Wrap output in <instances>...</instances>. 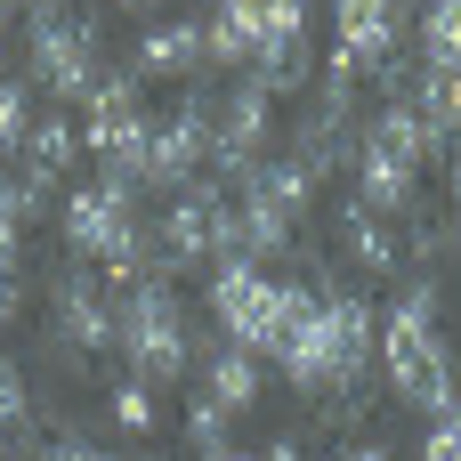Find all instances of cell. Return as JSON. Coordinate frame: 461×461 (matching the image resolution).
Instances as JSON below:
<instances>
[{
	"label": "cell",
	"instance_id": "1",
	"mask_svg": "<svg viewBox=\"0 0 461 461\" xmlns=\"http://www.w3.org/2000/svg\"><path fill=\"white\" fill-rule=\"evenodd\" d=\"M276 373L292 381V397L332 405L340 421L365 405L373 373H381V308L357 284H324L308 300V316L292 324V340L276 348Z\"/></svg>",
	"mask_w": 461,
	"mask_h": 461
},
{
	"label": "cell",
	"instance_id": "2",
	"mask_svg": "<svg viewBox=\"0 0 461 461\" xmlns=\"http://www.w3.org/2000/svg\"><path fill=\"white\" fill-rule=\"evenodd\" d=\"M381 381H389V397H397L405 413H421V421H438L461 397L438 276H413V284L389 292V308H381Z\"/></svg>",
	"mask_w": 461,
	"mask_h": 461
},
{
	"label": "cell",
	"instance_id": "3",
	"mask_svg": "<svg viewBox=\"0 0 461 461\" xmlns=\"http://www.w3.org/2000/svg\"><path fill=\"white\" fill-rule=\"evenodd\" d=\"M438 162V138L421 130L413 97H381L373 113H357V146H348V203H365L373 219H413L421 211V170Z\"/></svg>",
	"mask_w": 461,
	"mask_h": 461
},
{
	"label": "cell",
	"instance_id": "4",
	"mask_svg": "<svg viewBox=\"0 0 461 461\" xmlns=\"http://www.w3.org/2000/svg\"><path fill=\"white\" fill-rule=\"evenodd\" d=\"M203 300H211V324H219V340L276 357V348L292 340V324L308 316V300H316V292H308L300 276H276V267H259V259H219V267H211V284H203Z\"/></svg>",
	"mask_w": 461,
	"mask_h": 461
},
{
	"label": "cell",
	"instance_id": "5",
	"mask_svg": "<svg viewBox=\"0 0 461 461\" xmlns=\"http://www.w3.org/2000/svg\"><path fill=\"white\" fill-rule=\"evenodd\" d=\"M113 357L130 365V381L146 389H178L194 373V332H186V300L162 276H138L113 292Z\"/></svg>",
	"mask_w": 461,
	"mask_h": 461
},
{
	"label": "cell",
	"instance_id": "6",
	"mask_svg": "<svg viewBox=\"0 0 461 461\" xmlns=\"http://www.w3.org/2000/svg\"><path fill=\"white\" fill-rule=\"evenodd\" d=\"M65 251L113 284H138V259H146V219H138V194L113 186V178H89L65 194Z\"/></svg>",
	"mask_w": 461,
	"mask_h": 461
},
{
	"label": "cell",
	"instance_id": "7",
	"mask_svg": "<svg viewBox=\"0 0 461 461\" xmlns=\"http://www.w3.org/2000/svg\"><path fill=\"white\" fill-rule=\"evenodd\" d=\"M24 73L41 81V97L57 105H89L97 73H105V41H97V16L89 8H32L24 24Z\"/></svg>",
	"mask_w": 461,
	"mask_h": 461
},
{
	"label": "cell",
	"instance_id": "8",
	"mask_svg": "<svg viewBox=\"0 0 461 461\" xmlns=\"http://www.w3.org/2000/svg\"><path fill=\"white\" fill-rule=\"evenodd\" d=\"M105 348H113V292H105V276L81 267V259L49 267V357H57V373H89V357H105Z\"/></svg>",
	"mask_w": 461,
	"mask_h": 461
},
{
	"label": "cell",
	"instance_id": "9",
	"mask_svg": "<svg viewBox=\"0 0 461 461\" xmlns=\"http://www.w3.org/2000/svg\"><path fill=\"white\" fill-rule=\"evenodd\" d=\"M267 138H276V97L259 81H235L227 97H211V178L267 162Z\"/></svg>",
	"mask_w": 461,
	"mask_h": 461
},
{
	"label": "cell",
	"instance_id": "10",
	"mask_svg": "<svg viewBox=\"0 0 461 461\" xmlns=\"http://www.w3.org/2000/svg\"><path fill=\"white\" fill-rule=\"evenodd\" d=\"M203 178H211V97L194 89V97H178V105H170V122H154L146 186L186 194V186H203Z\"/></svg>",
	"mask_w": 461,
	"mask_h": 461
},
{
	"label": "cell",
	"instance_id": "11",
	"mask_svg": "<svg viewBox=\"0 0 461 461\" xmlns=\"http://www.w3.org/2000/svg\"><path fill=\"white\" fill-rule=\"evenodd\" d=\"M397 41H405V0H332V57L365 81V73H389L397 65Z\"/></svg>",
	"mask_w": 461,
	"mask_h": 461
},
{
	"label": "cell",
	"instance_id": "12",
	"mask_svg": "<svg viewBox=\"0 0 461 461\" xmlns=\"http://www.w3.org/2000/svg\"><path fill=\"white\" fill-rule=\"evenodd\" d=\"M194 365H203V397H211V405H219L227 421L259 413V397H267V365H259V348L211 340V348H194Z\"/></svg>",
	"mask_w": 461,
	"mask_h": 461
},
{
	"label": "cell",
	"instance_id": "13",
	"mask_svg": "<svg viewBox=\"0 0 461 461\" xmlns=\"http://www.w3.org/2000/svg\"><path fill=\"white\" fill-rule=\"evenodd\" d=\"M130 65H138L146 81H194V73L211 65V41H203V24H186V16H154V24L138 32Z\"/></svg>",
	"mask_w": 461,
	"mask_h": 461
},
{
	"label": "cell",
	"instance_id": "14",
	"mask_svg": "<svg viewBox=\"0 0 461 461\" xmlns=\"http://www.w3.org/2000/svg\"><path fill=\"white\" fill-rule=\"evenodd\" d=\"M16 154H24V170H16V178L49 203V186H57V178L73 170V154H81V122H73V113H57V105H41V122L24 130V146H16Z\"/></svg>",
	"mask_w": 461,
	"mask_h": 461
},
{
	"label": "cell",
	"instance_id": "15",
	"mask_svg": "<svg viewBox=\"0 0 461 461\" xmlns=\"http://www.w3.org/2000/svg\"><path fill=\"white\" fill-rule=\"evenodd\" d=\"M332 235H340V259H348L357 276H397V267H405V243H397L389 219H373L365 203H340Z\"/></svg>",
	"mask_w": 461,
	"mask_h": 461
},
{
	"label": "cell",
	"instance_id": "16",
	"mask_svg": "<svg viewBox=\"0 0 461 461\" xmlns=\"http://www.w3.org/2000/svg\"><path fill=\"white\" fill-rule=\"evenodd\" d=\"M413 65L461 81V0H421V16H413Z\"/></svg>",
	"mask_w": 461,
	"mask_h": 461
},
{
	"label": "cell",
	"instance_id": "17",
	"mask_svg": "<svg viewBox=\"0 0 461 461\" xmlns=\"http://www.w3.org/2000/svg\"><path fill=\"white\" fill-rule=\"evenodd\" d=\"M41 413H32V381H24V365L16 357H0V454L32 461L41 454V429H32Z\"/></svg>",
	"mask_w": 461,
	"mask_h": 461
},
{
	"label": "cell",
	"instance_id": "18",
	"mask_svg": "<svg viewBox=\"0 0 461 461\" xmlns=\"http://www.w3.org/2000/svg\"><path fill=\"white\" fill-rule=\"evenodd\" d=\"M413 113H421V130L438 138V154L461 146V81L454 73H421V81H413Z\"/></svg>",
	"mask_w": 461,
	"mask_h": 461
},
{
	"label": "cell",
	"instance_id": "19",
	"mask_svg": "<svg viewBox=\"0 0 461 461\" xmlns=\"http://www.w3.org/2000/svg\"><path fill=\"white\" fill-rule=\"evenodd\" d=\"M105 413H113V429H122V438H138V446H146V438L162 429V389H146V381H113V389H105Z\"/></svg>",
	"mask_w": 461,
	"mask_h": 461
},
{
	"label": "cell",
	"instance_id": "20",
	"mask_svg": "<svg viewBox=\"0 0 461 461\" xmlns=\"http://www.w3.org/2000/svg\"><path fill=\"white\" fill-rule=\"evenodd\" d=\"M186 446H194L203 461H211V454H227V446H235V438H227V413H219L211 397H194V405H186Z\"/></svg>",
	"mask_w": 461,
	"mask_h": 461
},
{
	"label": "cell",
	"instance_id": "21",
	"mask_svg": "<svg viewBox=\"0 0 461 461\" xmlns=\"http://www.w3.org/2000/svg\"><path fill=\"white\" fill-rule=\"evenodd\" d=\"M413 461H461V397L421 429V438H413Z\"/></svg>",
	"mask_w": 461,
	"mask_h": 461
},
{
	"label": "cell",
	"instance_id": "22",
	"mask_svg": "<svg viewBox=\"0 0 461 461\" xmlns=\"http://www.w3.org/2000/svg\"><path fill=\"white\" fill-rule=\"evenodd\" d=\"M24 130H32V105H24V81H8L0 73V162L24 146Z\"/></svg>",
	"mask_w": 461,
	"mask_h": 461
},
{
	"label": "cell",
	"instance_id": "23",
	"mask_svg": "<svg viewBox=\"0 0 461 461\" xmlns=\"http://www.w3.org/2000/svg\"><path fill=\"white\" fill-rule=\"evenodd\" d=\"M24 324V276H0V340Z\"/></svg>",
	"mask_w": 461,
	"mask_h": 461
},
{
	"label": "cell",
	"instance_id": "24",
	"mask_svg": "<svg viewBox=\"0 0 461 461\" xmlns=\"http://www.w3.org/2000/svg\"><path fill=\"white\" fill-rule=\"evenodd\" d=\"M332 461H389V446H381V438H348Z\"/></svg>",
	"mask_w": 461,
	"mask_h": 461
},
{
	"label": "cell",
	"instance_id": "25",
	"mask_svg": "<svg viewBox=\"0 0 461 461\" xmlns=\"http://www.w3.org/2000/svg\"><path fill=\"white\" fill-rule=\"evenodd\" d=\"M105 8H130V16H146V24H154V8H162V0H105Z\"/></svg>",
	"mask_w": 461,
	"mask_h": 461
},
{
	"label": "cell",
	"instance_id": "26",
	"mask_svg": "<svg viewBox=\"0 0 461 461\" xmlns=\"http://www.w3.org/2000/svg\"><path fill=\"white\" fill-rule=\"evenodd\" d=\"M211 461H267V454H243V446H227V454H211Z\"/></svg>",
	"mask_w": 461,
	"mask_h": 461
},
{
	"label": "cell",
	"instance_id": "27",
	"mask_svg": "<svg viewBox=\"0 0 461 461\" xmlns=\"http://www.w3.org/2000/svg\"><path fill=\"white\" fill-rule=\"evenodd\" d=\"M8 16H16V8H8V0H0V32H8Z\"/></svg>",
	"mask_w": 461,
	"mask_h": 461
},
{
	"label": "cell",
	"instance_id": "28",
	"mask_svg": "<svg viewBox=\"0 0 461 461\" xmlns=\"http://www.w3.org/2000/svg\"><path fill=\"white\" fill-rule=\"evenodd\" d=\"M8 8H49V0H8Z\"/></svg>",
	"mask_w": 461,
	"mask_h": 461
},
{
	"label": "cell",
	"instance_id": "29",
	"mask_svg": "<svg viewBox=\"0 0 461 461\" xmlns=\"http://www.w3.org/2000/svg\"><path fill=\"white\" fill-rule=\"evenodd\" d=\"M454 251H461V211H454Z\"/></svg>",
	"mask_w": 461,
	"mask_h": 461
},
{
	"label": "cell",
	"instance_id": "30",
	"mask_svg": "<svg viewBox=\"0 0 461 461\" xmlns=\"http://www.w3.org/2000/svg\"><path fill=\"white\" fill-rule=\"evenodd\" d=\"M138 461H162V454H154V446H146V454H138Z\"/></svg>",
	"mask_w": 461,
	"mask_h": 461
},
{
	"label": "cell",
	"instance_id": "31",
	"mask_svg": "<svg viewBox=\"0 0 461 461\" xmlns=\"http://www.w3.org/2000/svg\"><path fill=\"white\" fill-rule=\"evenodd\" d=\"M0 461H16V454H0Z\"/></svg>",
	"mask_w": 461,
	"mask_h": 461
}]
</instances>
